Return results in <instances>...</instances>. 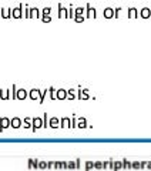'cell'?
Returning <instances> with one entry per match:
<instances>
[{
    "label": "cell",
    "mask_w": 151,
    "mask_h": 171,
    "mask_svg": "<svg viewBox=\"0 0 151 171\" xmlns=\"http://www.w3.org/2000/svg\"><path fill=\"white\" fill-rule=\"evenodd\" d=\"M11 11H13L11 15L15 16V17H20V16H22V4H20L19 7H16L15 10H11Z\"/></svg>",
    "instance_id": "6da1fadb"
},
{
    "label": "cell",
    "mask_w": 151,
    "mask_h": 171,
    "mask_svg": "<svg viewBox=\"0 0 151 171\" xmlns=\"http://www.w3.org/2000/svg\"><path fill=\"white\" fill-rule=\"evenodd\" d=\"M0 124H2V130L3 128H6V127H9V124H10V121H9L7 119H3L2 121H0Z\"/></svg>",
    "instance_id": "7a4b0ae2"
},
{
    "label": "cell",
    "mask_w": 151,
    "mask_h": 171,
    "mask_svg": "<svg viewBox=\"0 0 151 171\" xmlns=\"http://www.w3.org/2000/svg\"><path fill=\"white\" fill-rule=\"evenodd\" d=\"M87 13H89V16H96V10L91 6H87Z\"/></svg>",
    "instance_id": "3957f363"
},
{
    "label": "cell",
    "mask_w": 151,
    "mask_h": 171,
    "mask_svg": "<svg viewBox=\"0 0 151 171\" xmlns=\"http://www.w3.org/2000/svg\"><path fill=\"white\" fill-rule=\"evenodd\" d=\"M11 126L15 127V128H17V127H20V120L19 119H15L13 121H11Z\"/></svg>",
    "instance_id": "277c9868"
},
{
    "label": "cell",
    "mask_w": 151,
    "mask_h": 171,
    "mask_svg": "<svg viewBox=\"0 0 151 171\" xmlns=\"http://www.w3.org/2000/svg\"><path fill=\"white\" fill-rule=\"evenodd\" d=\"M17 97L19 98H24V97H26V91H24V90H19Z\"/></svg>",
    "instance_id": "5b68a950"
},
{
    "label": "cell",
    "mask_w": 151,
    "mask_h": 171,
    "mask_svg": "<svg viewBox=\"0 0 151 171\" xmlns=\"http://www.w3.org/2000/svg\"><path fill=\"white\" fill-rule=\"evenodd\" d=\"M63 15L66 16V9H64L61 4H60V6H59V16H63Z\"/></svg>",
    "instance_id": "8992f818"
},
{
    "label": "cell",
    "mask_w": 151,
    "mask_h": 171,
    "mask_svg": "<svg viewBox=\"0 0 151 171\" xmlns=\"http://www.w3.org/2000/svg\"><path fill=\"white\" fill-rule=\"evenodd\" d=\"M33 124H34V128H37V127H40V126H41L40 119H34V120H33Z\"/></svg>",
    "instance_id": "52a82bcc"
},
{
    "label": "cell",
    "mask_w": 151,
    "mask_h": 171,
    "mask_svg": "<svg viewBox=\"0 0 151 171\" xmlns=\"http://www.w3.org/2000/svg\"><path fill=\"white\" fill-rule=\"evenodd\" d=\"M37 96H39V90H31L30 97H31V98H37Z\"/></svg>",
    "instance_id": "ba28073f"
},
{
    "label": "cell",
    "mask_w": 151,
    "mask_h": 171,
    "mask_svg": "<svg viewBox=\"0 0 151 171\" xmlns=\"http://www.w3.org/2000/svg\"><path fill=\"white\" fill-rule=\"evenodd\" d=\"M29 16H39V9H31Z\"/></svg>",
    "instance_id": "9c48e42d"
},
{
    "label": "cell",
    "mask_w": 151,
    "mask_h": 171,
    "mask_svg": "<svg viewBox=\"0 0 151 171\" xmlns=\"http://www.w3.org/2000/svg\"><path fill=\"white\" fill-rule=\"evenodd\" d=\"M66 97V91L64 90H59V98H64Z\"/></svg>",
    "instance_id": "30bf717a"
},
{
    "label": "cell",
    "mask_w": 151,
    "mask_h": 171,
    "mask_svg": "<svg viewBox=\"0 0 151 171\" xmlns=\"http://www.w3.org/2000/svg\"><path fill=\"white\" fill-rule=\"evenodd\" d=\"M50 124H52V127H57V124H59V120H57V119H53L52 121H50Z\"/></svg>",
    "instance_id": "8fae6325"
},
{
    "label": "cell",
    "mask_w": 151,
    "mask_h": 171,
    "mask_svg": "<svg viewBox=\"0 0 151 171\" xmlns=\"http://www.w3.org/2000/svg\"><path fill=\"white\" fill-rule=\"evenodd\" d=\"M111 11H113L111 9H106V10H104V16H107V17H110V16H111Z\"/></svg>",
    "instance_id": "7c38bea8"
},
{
    "label": "cell",
    "mask_w": 151,
    "mask_h": 171,
    "mask_svg": "<svg viewBox=\"0 0 151 171\" xmlns=\"http://www.w3.org/2000/svg\"><path fill=\"white\" fill-rule=\"evenodd\" d=\"M9 11H10V10H4V9L2 10V15H3V17H9V16H10V13H9Z\"/></svg>",
    "instance_id": "4fadbf2b"
},
{
    "label": "cell",
    "mask_w": 151,
    "mask_h": 171,
    "mask_svg": "<svg viewBox=\"0 0 151 171\" xmlns=\"http://www.w3.org/2000/svg\"><path fill=\"white\" fill-rule=\"evenodd\" d=\"M50 11H52V9H50V7H46L44 10H43V13H44L46 16H47V15H50Z\"/></svg>",
    "instance_id": "5bb4252c"
},
{
    "label": "cell",
    "mask_w": 151,
    "mask_h": 171,
    "mask_svg": "<svg viewBox=\"0 0 151 171\" xmlns=\"http://www.w3.org/2000/svg\"><path fill=\"white\" fill-rule=\"evenodd\" d=\"M83 11H84V10H83V7H78L77 10H76V13H77V16H80V15H83Z\"/></svg>",
    "instance_id": "9a60e30c"
},
{
    "label": "cell",
    "mask_w": 151,
    "mask_h": 171,
    "mask_svg": "<svg viewBox=\"0 0 151 171\" xmlns=\"http://www.w3.org/2000/svg\"><path fill=\"white\" fill-rule=\"evenodd\" d=\"M67 124H69V120L64 119V120H63V127H67Z\"/></svg>",
    "instance_id": "2e32d148"
}]
</instances>
